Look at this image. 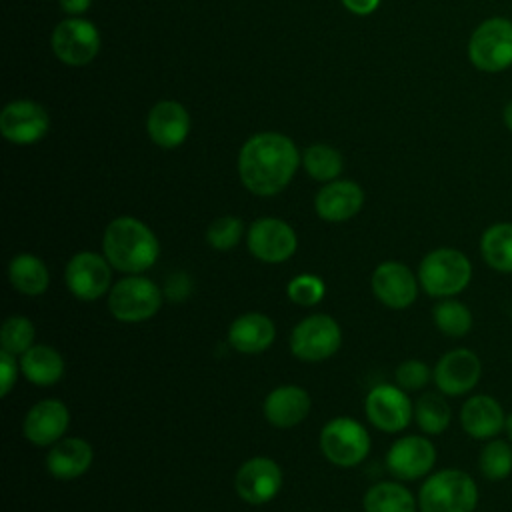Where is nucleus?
I'll use <instances>...</instances> for the list:
<instances>
[{
	"instance_id": "f257e3e1",
	"label": "nucleus",
	"mask_w": 512,
	"mask_h": 512,
	"mask_svg": "<svg viewBox=\"0 0 512 512\" xmlns=\"http://www.w3.org/2000/svg\"><path fill=\"white\" fill-rule=\"evenodd\" d=\"M300 154L294 142L278 132H260L246 140L238 154V174L242 184L256 196L282 192L296 168Z\"/></svg>"
},
{
	"instance_id": "f03ea898",
	"label": "nucleus",
	"mask_w": 512,
	"mask_h": 512,
	"mask_svg": "<svg viewBox=\"0 0 512 512\" xmlns=\"http://www.w3.org/2000/svg\"><path fill=\"white\" fill-rule=\"evenodd\" d=\"M102 250L114 270L142 274L156 264L160 242L142 220L134 216H118L104 230Z\"/></svg>"
},
{
	"instance_id": "7ed1b4c3",
	"label": "nucleus",
	"mask_w": 512,
	"mask_h": 512,
	"mask_svg": "<svg viewBox=\"0 0 512 512\" xmlns=\"http://www.w3.org/2000/svg\"><path fill=\"white\" fill-rule=\"evenodd\" d=\"M420 288L432 298H456L462 294L474 276L470 258L452 246H440L424 254L418 264Z\"/></svg>"
},
{
	"instance_id": "20e7f679",
	"label": "nucleus",
	"mask_w": 512,
	"mask_h": 512,
	"mask_svg": "<svg viewBox=\"0 0 512 512\" xmlns=\"http://www.w3.org/2000/svg\"><path fill=\"white\" fill-rule=\"evenodd\" d=\"M480 500L478 484L462 468L430 472L418 490V512H474Z\"/></svg>"
},
{
	"instance_id": "39448f33",
	"label": "nucleus",
	"mask_w": 512,
	"mask_h": 512,
	"mask_svg": "<svg viewBox=\"0 0 512 512\" xmlns=\"http://www.w3.org/2000/svg\"><path fill=\"white\" fill-rule=\"evenodd\" d=\"M164 292L160 286L140 274H128L116 280L108 292V310L118 322H144L160 310Z\"/></svg>"
},
{
	"instance_id": "423d86ee",
	"label": "nucleus",
	"mask_w": 512,
	"mask_h": 512,
	"mask_svg": "<svg viewBox=\"0 0 512 512\" xmlns=\"http://www.w3.org/2000/svg\"><path fill=\"white\" fill-rule=\"evenodd\" d=\"M468 60L480 72H502L512 66V20L492 16L480 22L468 40Z\"/></svg>"
},
{
	"instance_id": "0eeeda50",
	"label": "nucleus",
	"mask_w": 512,
	"mask_h": 512,
	"mask_svg": "<svg viewBox=\"0 0 512 512\" xmlns=\"http://www.w3.org/2000/svg\"><path fill=\"white\" fill-rule=\"evenodd\" d=\"M320 450L328 462L340 468L360 464L370 452V434L354 418L336 416L320 430Z\"/></svg>"
},
{
	"instance_id": "6e6552de",
	"label": "nucleus",
	"mask_w": 512,
	"mask_h": 512,
	"mask_svg": "<svg viewBox=\"0 0 512 512\" xmlns=\"http://www.w3.org/2000/svg\"><path fill=\"white\" fill-rule=\"evenodd\" d=\"M342 344L340 324L328 314L302 318L290 334V352L302 362H322L338 352Z\"/></svg>"
},
{
	"instance_id": "1a4fd4ad",
	"label": "nucleus",
	"mask_w": 512,
	"mask_h": 512,
	"mask_svg": "<svg viewBox=\"0 0 512 512\" xmlns=\"http://www.w3.org/2000/svg\"><path fill=\"white\" fill-rule=\"evenodd\" d=\"M482 378V360L470 348H452L444 352L432 368L436 390L448 398L472 394Z\"/></svg>"
},
{
	"instance_id": "9d476101",
	"label": "nucleus",
	"mask_w": 512,
	"mask_h": 512,
	"mask_svg": "<svg viewBox=\"0 0 512 512\" xmlns=\"http://www.w3.org/2000/svg\"><path fill=\"white\" fill-rule=\"evenodd\" d=\"M64 282L74 298L84 302L98 300L112 288V264L96 252H76L66 264Z\"/></svg>"
},
{
	"instance_id": "9b49d317",
	"label": "nucleus",
	"mask_w": 512,
	"mask_h": 512,
	"mask_svg": "<svg viewBox=\"0 0 512 512\" xmlns=\"http://www.w3.org/2000/svg\"><path fill=\"white\" fill-rule=\"evenodd\" d=\"M364 412L374 428L396 434L414 420V402L398 384H378L366 394Z\"/></svg>"
},
{
	"instance_id": "f8f14e48",
	"label": "nucleus",
	"mask_w": 512,
	"mask_h": 512,
	"mask_svg": "<svg viewBox=\"0 0 512 512\" xmlns=\"http://www.w3.org/2000/svg\"><path fill=\"white\" fill-rule=\"evenodd\" d=\"M246 244L256 260L266 264H282L294 256L298 236L288 222L274 216H264L250 224Z\"/></svg>"
},
{
	"instance_id": "ddd939ff",
	"label": "nucleus",
	"mask_w": 512,
	"mask_h": 512,
	"mask_svg": "<svg viewBox=\"0 0 512 512\" xmlns=\"http://www.w3.org/2000/svg\"><path fill=\"white\" fill-rule=\"evenodd\" d=\"M436 464V446L428 436L408 434L394 440L386 452V468L396 480L426 478Z\"/></svg>"
},
{
	"instance_id": "4468645a",
	"label": "nucleus",
	"mask_w": 512,
	"mask_h": 512,
	"mask_svg": "<svg viewBox=\"0 0 512 512\" xmlns=\"http://www.w3.org/2000/svg\"><path fill=\"white\" fill-rule=\"evenodd\" d=\"M370 286L376 300L392 310H404L412 306L420 290L418 274H414L400 260L380 262L372 272Z\"/></svg>"
},
{
	"instance_id": "2eb2a0df",
	"label": "nucleus",
	"mask_w": 512,
	"mask_h": 512,
	"mask_svg": "<svg viewBox=\"0 0 512 512\" xmlns=\"http://www.w3.org/2000/svg\"><path fill=\"white\" fill-rule=\"evenodd\" d=\"M52 50L60 62L84 66L96 58L100 34L96 26L84 18H66L52 32Z\"/></svg>"
},
{
	"instance_id": "dca6fc26",
	"label": "nucleus",
	"mask_w": 512,
	"mask_h": 512,
	"mask_svg": "<svg viewBox=\"0 0 512 512\" xmlns=\"http://www.w3.org/2000/svg\"><path fill=\"white\" fill-rule=\"evenodd\" d=\"M282 468L268 456L248 458L234 476L236 494L252 506L266 504L276 498L282 488Z\"/></svg>"
},
{
	"instance_id": "f3484780",
	"label": "nucleus",
	"mask_w": 512,
	"mask_h": 512,
	"mask_svg": "<svg viewBox=\"0 0 512 512\" xmlns=\"http://www.w3.org/2000/svg\"><path fill=\"white\" fill-rule=\"evenodd\" d=\"M506 414L508 412L504 410L498 398L478 392L468 394V398L460 406L458 420L466 436L486 442L504 434Z\"/></svg>"
},
{
	"instance_id": "a211bd4d",
	"label": "nucleus",
	"mask_w": 512,
	"mask_h": 512,
	"mask_svg": "<svg viewBox=\"0 0 512 512\" xmlns=\"http://www.w3.org/2000/svg\"><path fill=\"white\" fill-rule=\"evenodd\" d=\"M48 126V112L32 100H14L0 114L2 136L20 146L42 140Z\"/></svg>"
},
{
	"instance_id": "6ab92c4d",
	"label": "nucleus",
	"mask_w": 512,
	"mask_h": 512,
	"mask_svg": "<svg viewBox=\"0 0 512 512\" xmlns=\"http://www.w3.org/2000/svg\"><path fill=\"white\" fill-rule=\"evenodd\" d=\"M68 424V406L58 398H44L26 412L22 432L24 438L34 446H52L64 438Z\"/></svg>"
},
{
	"instance_id": "aec40b11",
	"label": "nucleus",
	"mask_w": 512,
	"mask_h": 512,
	"mask_svg": "<svg viewBox=\"0 0 512 512\" xmlns=\"http://www.w3.org/2000/svg\"><path fill=\"white\" fill-rule=\"evenodd\" d=\"M310 406V394L302 386L282 384L266 394L262 410L270 426L286 430L298 426L308 416Z\"/></svg>"
},
{
	"instance_id": "412c9836",
	"label": "nucleus",
	"mask_w": 512,
	"mask_h": 512,
	"mask_svg": "<svg viewBox=\"0 0 512 512\" xmlns=\"http://www.w3.org/2000/svg\"><path fill=\"white\" fill-rule=\"evenodd\" d=\"M362 204L364 192L352 180H332L314 198V210L326 222L350 220L360 212Z\"/></svg>"
},
{
	"instance_id": "4be33fe9",
	"label": "nucleus",
	"mask_w": 512,
	"mask_h": 512,
	"mask_svg": "<svg viewBox=\"0 0 512 512\" xmlns=\"http://www.w3.org/2000/svg\"><path fill=\"white\" fill-rule=\"evenodd\" d=\"M146 128L154 144L160 148H176L190 132V116L182 104L162 100L148 112Z\"/></svg>"
},
{
	"instance_id": "5701e85b",
	"label": "nucleus",
	"mask_w": 512,
	"mask_h": 512,
	"mask_svg": "<svg viewBox=\"0 0 512 512\" xmlns=\"http://www.w3.org/2000/svg\"><path fill=\"white\" fill-rule=\"evenodd\" d=\"M94 460V450L88 440L64 436L50 446L46 456V470L58 480H74L88 472Z\"/></svg>"
},
{
	"instance_id": "b1692460",
	"label": "nucleus",
	"mask_w": 512,
	"mask_h": 512,
	"mask_svg": "<svg viewBox=\"0 0 512 512\" xmlns=\"http://www.w3.org/2000/svg\"><path fill=\"white\" fill-rule=\"evenodd\" d=\"M276 326L262 312H244L228 328V344L240 354H260L272 346Z\"/></svg>"
},
{
	"instance_id": "393cba45",
	"label": "nucleus",
	"mask_w": 512,
	"mask_h": 512,
	"mask_svg": "<svg viewBox=\"0 0 512 512\" xmlns=\"http://www.w3.org/2000/svg\"><path fill=\"white\" fill-rule=\"evenodd\" d=\"M18 362L24 378L36 386H52L64 376V358L48 344L30 346Z\"/></svg>"
},
{
	"instance_id": "a878e982",
	"label": "nucleus",
	"mask_w": 512,
	"mask_h": 512,
	"mask_svg": "<svg viewBox=\"0 0 512 512\" xmlns=\"http://www.w3.org/2000/svg\"><path fill=\"white\" fill-rule=\"evenodd\" d=\"M10 286L24 296H42L50 286V272L42 258L34 254H18L8 264Z\"/></svg>"
},
{
	"instance_id": "bb28decb",
	"label": "nucleus",
	"mask_w": 512,
	"mask_h": 512,
	"mask_svg": "<svg viewBox=\"0 0 512 512\" xmlns=\"http://www.w3.org/2000/svg\"><path fill=\"white\" fill-rule=\"evenodd\" d=\"M362 508L364 512H416L418 496L396 480H382L364 492Z\"/></svg>"
},
{
	"instance_id": "cd10ccee",
	"label": "nucleus",
	"mask_w": 512,
	"mask_h": 512,
	"mask_svg": "<svg viewBox=\"0 0 512 512\" xmlns=\"http://www.w3.org/2000/svg\"><path fill=\"white\" fill-rule=\"evenodd\" d=\"M478 248L488 268L512 274V222H494L484 228Z\"/></svg>"
},
{
	"instance_id": "c85d7f7f",
	"label": "nucleus",
	"mask_w": 512,
	"mask_h": 512,
	"mask_svg": "<svg viewBox=\"0 0 512 512\" xmlns=\"http://www.w3.org/2000/svg\"><path fill=\"white\" fill-rule=\"evenodd\" d=\"M442 392H424L414 402V420L426 436H438L452 422V408Z\"/></svg>"
},
{
	"instance_id": "c756f323",
	"label": "nucleus",
	"mask_w": 512,
	"mask_h": 512,
	"mask_svg": "<svg viewBox=\"0 0 512 512\" xmlns=\"http://www.w3.org/2000/svg\"><path fill=\"white\" fill-rule=\"evenodd\" d=\"M432 322L448 338H464L474 326L472 310L458 298H442L432 308Z\"/></svg>"
},
{
	"instance_id": "7c9ffc66",
	"label": "nucleus",
	"mask_w": 512,
	"mask_h": 512,
	"mask_svg": "<svg viewBox=\"0 0 512 512\" xmlns=\"http://www.w3.org/2000/svg\"><path fill=\"white\" fill-rule=\"evenodd\" d=\"M478 470L490 482L506 480L512 474V442L500 436L486 440L478 454Z\"/></svg>"
},
{
	"instance_id": "2f4dec72",
	"label": "nucleus",
	"mask_w": 512,
	"mask_h": 512,
	"mask_svg": "<svg viewBox=\"0 0 512 512\" xmlns=\"http://www.w3.org/2000/svg\"><path fill=\"white\" fill-rule=\"evenodd\" d=\"M304 168L318 182H332L342 172V156L328 144H312L304 150Z\"/></svg>"
},
{
	"instance_id": "473e14b6",
	"label": "nucleus",
	"mask_w": 512,
	"mask_h": 512,
	"mask_svg": "<svg viewBox=\"0 0 512 512\" xmlns=\"http://www.w3.org/2000/svg\"><path fill=\"white\" fill-rule=\"evenodd\" d=\"M34 324L30 318L14 314L8 316L0 328V346L4 352L22 356L30 346H34Z\"/></svg>"
},
{
	"instance_id": "72a5a7b5",
	"label": "nucleus",
	"mask_w": 512,
	"mask_h": 512,
	"mask_svg": "<svg viewBox=\"0 0 512 512\" xmlns=\"http://www.w3.org/2000/svg\"><path fill=\"white\" fill-rule=\"evenodd\" d=\"M242 234H244L242 220L226 214L210 222V226L206 228V242L218 252H228L238 246V242L242 240Z\"/></svg>"
},
{
	"instance_id": "f704fd0d",
	"label": "nucleus",
	"mask_w": 512,
	"mask_h": 512,
	"mask_svg": "<svg viewBox=\"0 0 512 512\" xmlns=\"http://www.w3.org/2000/svg\"><path fill=\"white\" fill-rule=\"evenodd\" d=\"M286 294L298 306H316L322 302V298L326 294V286L320 276L304 272V274H296L288 282Z\"/></svg>"
},
{
	"instance_id": "c9c22d12",
	"label": "nucleus",
	"mask_w": 512,
	"mask_h": 512,
	"mask_svg": "<svg viewBox=\"0 0 512 512\" xmlns=\"http://www.w3.org/2000/svg\"><path fill=\"white\" fill-rule=\"evenodd\" d=\"M394 380L402 390L416 392L422 390L432 380V368L424 360L408 358L396 366Z\"/></svg>"
},
{
	"instance_id": "e433bc0d",
	"label": "nucleus",
	"mask_w": 512,
	"mask_h": 512,
	"mask_svg": "<svg viewBox=\"0 0 512 512\" xmlns=\"http://www.w3.org/2000/svg\"><path fill=\"white\" fill-rule=\"evenodd\" d=\"M20 372V362L16 360L14 354L0 350V384H2V396H8L18 380Z\"/></svg>"
},
{
	"instance_id": "4c0bfd02",
	"label": "nucleus",
	"mask_w": 512,
	"mask_h": 512,
	"mask_svg": "<svg viewBox=\"0 0 512 512\" xmlns=\"http://www.w3.org/2000/svg\"><path fill=\"white\" fill-rule=\"evenodd\" d=\"M190 288H192L190 276L184 274V272H176V274L168 276L166 286H164V296H168L174 302L184 300L190 294Z\"/></svg>"
},
{
	"instance_id": "58836bf2",
	"label": "nucleus",
	"mask_w": 512,
	"mask_h": 512,
	"mask_svg": "<svg viewBox=\"0 0 512 512\" xmlns=\"http://www.w3.org/2000/svg\"><path fill=\"white\" fill-rule=\"evenodd\" d=\"M342 2H344V6H346L350 12H354V14H358V16H366V14H370V12L376 10V6H378L380 0H342Z\"/></svg>"
},
{
	"instance_id": "ea45409f",
	"label": "nucleus",
	"mask_w": 512,
	"mask_h": 512,
	"mask_svg": "<svg viewBox=\"0 0 512 512\" xmlns=\"http://www.w3.org/2000/svg\"><path fill=\"white\" fill-rule=\"evenodd\" d=\"M60 2V8L70 14V16H76V14H82L90 8V2L92 0H58Z\"/></svg>"
},
{
	"instance_id": "a19ab883",
	"label": "nucleus",
	"mask_w": 512,
	"mask_h": 512,
	"mask_svg": "<svg viewBox=\"0 0 512 512\" xmlns=\"http://www.w3.org/2000/svg\"><path fill=\"white\" fill-rule=\"evenodd\" d=\"M502 120H504V126L512 132V100L504 106V110H502Z\"/></svg>"
},
{
	"instance_id": "79ce46f5",
	"label": "nucleus",
	"mask_w": 512,
	"mask_h": 512,
	"mask_svg": "<svg viewBox=\"0 0 512 512\" xmlns=\"http://www.w3.org/2000/svg\"><path fill=\"white\" fill-rule=\"evenodd\" d=\"M504 436L512 442V412L506 414V422H504Z\"/></svg>"
}]
</instances>
